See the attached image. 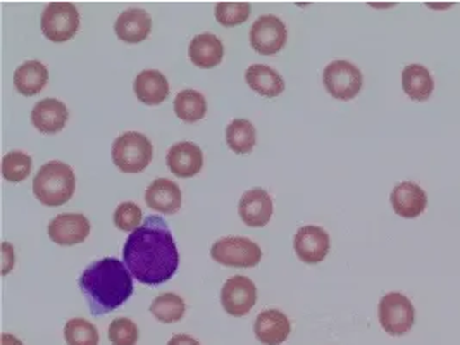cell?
<instances>
[{
  "instance_id": "cell-22",
  "label": "cell",
  "mask_w": 460,
  "mask_h": 345,
  "mask_svg": "<svg viewBox=\"0 0 460 345\" xmlns=\"http://www.w3.org/2000/svg\"><path fill=\"white\" fill-rule=\"evenodd\" d=\"M402 88L412 101L424 102L431 97L435 82L426 66L409 65L402 71Z\"/></svg>"
},
{
  "instance_id": "cell-2",
  "label": "cell",
  "mask_w": 460,
  "mask_h": 345,
  "mask_svg": "<svg viewBox=\"0 0 460 345\" xmlns=\"http://www.w3.org/2000/svg\"><path fill=\"white\" fill-rule=\"evenodd\" d=\"M92 316L116 311L133 296V275L119 259L93 261L78 280Z\"/></svg>"
},
{
  "instance_id": "cell-24",
  "label": "cell",
  "mask_w": 460,
  "mask_h": 345,
  "mask_svg": "<svg viewBox=\"0 0 460 345\" xmlns=\"http://www.w3.org/2000/svg\"><path fill=\"white\" fill-rule=\"evenodd\" d=\"M49 80V69L40 61H26L14 73V86L24 97L40 93Z\"/></svg>"
},
{
  "instance_id": "cell-8",
  "label": "cell",
  "mask_w": 460,
  "mask_h": 345,
  "mask_svg": "<svg viewBox=\"0 0 460 345\" xmlns=\"http://www.w3.org/2000/svg\"><path fill=\"white\" fill-rule=\"evenodd\" d=\"M323 84L328 93L338 101H352L362 90V73L349 61H333L323 73Z\"/></svg>"
},
{
  "instance_id": "cell-31",
  "label": "cell",
  "mask_w": 460,
  "mask_h": 345,
  "mask_svg": "<svg viewBox=\"0 0 460 345\" xmlns=\"http://www.w3.org/2000/svg\"><path fill=\"white\" fill-rule=\"evenodd\" d=\"M107 337L112 345H137L140 330L129 318H116L109 324Z\"/></svg>"
},
{
  "instance_id": "cell-20",
  "label": "cell",
  "mask_w": 460,
  "mask_h": 345,
  "mask_svg": "<svg viewBox=\"0 0 460 345\" xmlns=\"http://www.w3.org/2000/svg\"><path fill=\"white\" fill-rule=\"evenodd\" d=\"M116 37L125 43H140L152 31V20L144 9H129L114 22Z\"/></svg>"
},
{
  "instance_id": "cell-29",
  "label": "cell",
  "mask_w": 460,
  "mask_h": 345,
  "mask_svg": "<svg viewBox=\"0 0 460 345\" xmlns=\"http://www.w3.org/2000/svg\"><path fill=\"white\" fill-rule=\"evenodd\" d=\"M64 339L67 345H99V330L84 318H73L64 326Z\"/></svg>"
},
{
  "instance_id": "cell-19",
  "label": "cell",
  "mask_w": 460,
  "mask_h": 345,
  "mask_svg": "<svg viewBox=\"0 0 460 345\" xmlns=\"http://www.w3.org/2000/svg\"><path fill=\"white\" fill-rule=\"evenodd\" d=\"M69 111L58 99H43L31 111V123L40 133H59L66 127Z\"/></svg>"
},
{
  "instance_id": "cell-13",
  "label": "cell",
  "mask_w": 460,
  "mask_h": 345,
  "mask_svg": "<svg viewBox=\"0 0 460 345\" xmlns=\"http://www.w3.org/2000/svg\"><path fill=\"white\" fill-rule=\"evenodd\" d=\"M253 332L262 345H281L290 337L292 323L285 313L278 309H266L255 318Z\"/></svg>"
},
{
  "instance_id": "cell-3",
  "label": "cell",
  "mask_w": 460,
  "mask_h": 345,
  "mask_svg": "<svg viewBox=\"0 0 460 345\" xmlns=\"http://www.w3.org/2000/svg\"><path fill=\"white\" fill-rule=\"evenodd\" d=\"M76 176L69 164L61 161L45 163L33 180V194L47 208H59L71 200Z\"/></svg>"
},
{
  "instance_id": "cell-15",
  "label": "cell",
  "mask_w": 460,
  "mask_h": 345,
  "mask_svg": "<svg viewBox=\"0 0 460 345\" xmlns=\"http://www.w3.org/2000/svg\"><path fill=\"white\" fill-rule=\"evenodd\" d=\"M166 164L169 172L178 178H191L204 166V154L193 142H178L168 151Z\"/></svg>"
},
{
  "instance_id": "cell-18",
  "label": "cell",
  "mask_w": 460,
  "mask_h": 345,
  "mask_svg": "<svg viewBox=\"0 0 460 345\" xmlns=\"http://www.w3.org/2000/svg\"><path fill=\"white\" fill-rule=\"evenodd\" d=\"M133 90L146 106H159L169 97L168 78L157 69H146L135 78Z\"/></svg>"
},
{
  "instance_id": "cell-33",
  "label": "cell",
  "mask_w": 460,
  "mask_h": 345,
  "mask_svg": "<svg viewBox=\"0 0 460 345\" xmlns=\"http://www.w3.org/2000/svg\"><path fill=\"white\" fill-rule=\"evenodd\" d=\"M0 249H2V277H5L14 268L16 256H14V247L9 242H2Z\"/></svg>"
},
{
  "instance_id": "cell-12",
  "label": "cell",
  "mask_w": 460,
  "mask_h": 345,
  "mask_svg": "<svg viewBox=\"0 0 460 345\" xmlns=\"http://www.w3.org/2000/svg\"><path fill=\"white\" fill-rule=\"evenodd\" d=\"M49 238L64 247L78 245L84 242L90 235V221L84 215H75V213H64V215L56 216L49 223Z\"/></svg>"
},
{
  "instance_id": "cell-25",
  "label": "cell",
  "mask_w": 460,
  "mask_h": 345,
  "mask_svg": "<svg viewBox=\"0 0 460 345\" xmlns=\"http://www.w3.org/2000/svg\"><path fill=\"white\" fill-rule=\"evenodd\" d=\"M174 112L185 123H197L208 112L206 97L197 90H181L174 99Z\"/></svg>"
},
{
  "instance_id": "cell-30",
  "label": "cell",
  "mask_w": 460,
  "mask_h": 345,
  "mask_svg": "<svg viewBox=\"0 0 460 345\" xmlns=\"http://www.w3.org/2000/svg\"><path fill=\"white\" fill-rule=\"evenodd\" d=\"M251 9L249 2H219L216 4L214 16L219 24L231 28L247 22L251 18Z\"/></svg>"
},
{
  "instance_id": "cell-27",
  "label": "cell",
  "mask_w": 460,
  "mask_h": 345,
  "mask_svg": "<svg viewBox=\"0 0 460 345\" xmlns=\"http://www.w3.org/2000/svg\"><path fill=\"white\" fill-rule=\"evenodd\" d=\"M255 140L257 133L249 119H233L226 128V144L234 154H249Z\"/></svg>"
},
{
  "instance_id": "cell-10",
  "label": "cell",
  "mask_w": 460,
  "mask_h": 345,
  "mask_svg": "<svg viewBox=\"0 0 460 345\" xmlns=\"http://www.w3.org/2000/svg\"><path fill=\"white\" fill-rule=\"evenodd\" d=\"M257 302V287L249 277H231L221 288L223 309L233 316L242 318L249 314Z\"/></svg>"
},
{
  "instance_id": "cell-14",
  "label": "cell",
  "mask_w": 460,
  "mask_h": 345,
  "mask_svg": "<svg viewBox=\"0 0 460 345\" xmlns=\"http://www.w3.org/2000/svg\"><path fill=\"white\" fill-rule=\"evenodd\" d=\"M272 199L264 189H252L242 195L238 213L242 221L251 228H262L271 221Z\"/></svg>"
},
{
  "instance_id": "cell-26",
  "label": "cell",
  "mask_w": 460,
  "mask_h": 345,
  "mask_svg": "<svg viewBox=\"0 0 460 345\" xmlns=\"http://www.w3.org/2000/svg\"><path fill=\"white\" fill-rule=\"evenodd\" d=\"M185 311H187L185 301L180 296L171 292L161 294L150 304L152 316L161 323L171 324L181 322L185 316Z\"/></svg>"
},
{
  "instance_id": "cell-9",
  "label": "cell",
  "mask_w": 460,
  "mask_h": 345,
  "mask_svg": "<svg viewBox=\"0 0 460 345\" xmlns=\"http://www.w3.org/2000/svg\"><path fill=\"white\" fill-rule=\"evenodd\" d=\"M288 39L287 24L281 22L278 16H261L257 22L252 24L251 45L255 52L261 56H274L278 54Z\"/></svg>"
},
{
  "instance_id": "cell-4",
  "label": "cell",
  "mask_w": 460,
  "mask_h": 345,
  "mask_svg": "<svg viewBox=\"0 0 460 345\" xmlns=\"http://www.w3.org/2000/svg\"><path fill=\"white\" fill-rule=\"evenodd\" d=\"M154 147L144 133L126 131L112 144V161L123 172H142L150 164Z\"/></svg>"
},
{
  "instance_id": "cell-5",
  "label": "cell",
  "mask_w": 460,
  "mask_h": 345,
  "mask_svg": "<svg viewBox=\"0 0 460 345\" xmlns=\"http://www.w3.org/2000/svg\"><path fill=\"white\" fill-rule=\"evenodd\" d=\"M42 33L54 43L67 42L78 33L80 14L71 2H50L42 14Z\"/></svg>"
},
{
  "instance_id": "cell-28",
  "label": "cell",
  "mask_w": 460,
  "mask_h": 345,
  "mask_svg": "<svg viewBox=\"0 0 460 345\" xmlns=\"http://www.w3.org/2000/svg\"><path fill=\"white\" fill-rule=\"evenodd\" d=\"M31 172V157L22 151L7 152L2 157V176L9 183H22Z\"/></svg>"
},
{
  "instance_id": "cell-1",
  "label": "cell",
  "mask_w": 460,
  "mask_h": 345,
  "mask_svg": "<svg viewBox=\"0 0 460 345\" xmlns=\"http://www.w3.org/2000/svg\"><path fill=\"white\" fill-rule=\"evenodd\" d=\"M123 259L129 273L146 285L171 280L180 254L168 223L161 216H146L142 226L126 238Z\"/></svg>"
},
{
  "instance_id": "cell-17",
  "label": "cell",
  "mask_w": 460,
  "mask_h": 345,
  "mask_svg": "<svg viewBox=\"0 0 460 345\" xmlns=\"http://www.w3.org/2000/svg\"><path fill=\"white\" fill-rule=\"evenodd\" d=\"M392 208L398 216L405 219H414L426 211L428 195L412 181H402L390 195Z\"/></svg>"
},
{
  "instance_id": "cell-16",
  "label": "cell",
  "mask_w": 460,
  "mask_h": 345,
  "mask_svg": "<svg viewBox=\"0 0 460 345\" xmlns=\"http://www.w3.org/2000/svg\"><path fill=\"white\" fill-rule=\"evenodd\" d=\"M146 206L163 215H176L181 209V189L169 178L154 180L146 190Z\"/></svg>"
},
{
  "instance_id": "cell-34",
  "label": "cell",
  "mask_w": 460,
  "mask_h": 345,
  "mask_svg": "<svg viewBox=\"0 0 460 345\" xmlns=\"http://www.w3.org/2000/svg\"><path fill=\"white\" fill-rule=\"evenodd\" d=\"M168 345H200V342L195 341V339L190 337V335H174V337L169 341Z\"/></svg>"
},
{
  "instance_id": "cell-21",
  "label": "cell",
  "mask_w": 460,
  "mask_h": 345,
  "mask_svg": "<svg viewBox=\"0 0 460 345\" xmlns=\"http://www.w3.org/2000/svg\"><path fill=\"white\" fill-rule=\"evenodd\" d=\"M190 61L200 69H210L221 65L225 56L223 42L212 33H200L193 37L189 47Z\"/></svg>"
},
{
  "instance_id": "cell-7",
  "label": "cell",
  "mask_w": 460,
  "mask_h": 345,
  "mask_svg": "<svg viewBox=\"0 0 460 345\" xmlns=\"http://www.w3.org/2000/svg\"><path fill=\"white\" fill-rule=\"evenodd\" d=\"M379 323L392 337H402L416 323L414 304L403 294L392 292L379 301Z\"/></svg>"
},
{
  "instance_id": "cell-6",
  "label": "cell",
  "mask_w": 460,
  "mask_h": 345,
  "mask_svg": "<svg viewBox=\"0 0 460 345\" xmlns=\"http://www.w3.org/2000/svg\"><path fill=\"white\" fill-rule=\"evenodd\" d=\"M210 258L228 268H255L262 259V251L251 238L225 237L212 243Z\"/></svg>"
},
{
  "instance_id": "cell-32",
  "label": "cell",
  "mask_w": 460,
  "mask_h": 345,
  "mask_svg": "<svg viewBox=\"0 0 460 345\" xmlns=\"http://www.w3.org/2000/svg\"><path fill=\"white\" fill-rule=\"evenodd\" d=\"M144 223V213L135 202H123L114 211V226L121 232H135Z\"/></svg>"
},
{
  "instance_id": "cell-11",
  "label": "cell",
  "mask_w": 460,
  "mask_h": 345,
  "mask_svg": "<svg viewBox=\"0 0 460 345\" xmlns=\"http://www.w3.org/2000/svg\"><path fill=\"white\" fill-rule=\"evenodd\" d=\"M293 249L305 264H319L330 252V235L321 226H302L293 238Z\"/></svg>"
},
{
  "instance_id": "cell-36",
  "label": "cell",
  "mask_w": 460,
  "mask_h": 345,
  "mask_svg": "<svg viewBox=\"0 0 460 345\" xmlns=\"http://www.w3.org/2000/svg\"><path fill=\"white\" fill-rule=\"evenodd\" d=\"M428 7H431V9H448V7H452V4H428Z\"/></svg>"
},
{
  "instance_id": "cell-23",
  "label": "cell",
  "mask_w": 460,
  "mask_h": 345,
  "mask_svg": "<svg viewBox=\"0 0 460 345\" xmlns=\"http://www.w3.org/2000/svg\"><path fill=\"white\" fill-rule=\"evenodd\" d=\"M245 80L253 92L268 99L278 97L285 90V80L270 66L252 65L245 73Z\"/></svg>"
},
{
  "instance_id": "cell-35",
  "label": "cell",
  "mask_w": 460,
  "mask_h": 345,
  "mask_svg": "<svg viewBox=\"0 0 460 345\" xmlns=\"http://www.w3.org/2000/svg\"><path fill=\"white\" fill-rule=\"evenodd\" d=\"M0 345H22V341L11 333H2L0 335Z\"/></svg>"
}]
</instances>
